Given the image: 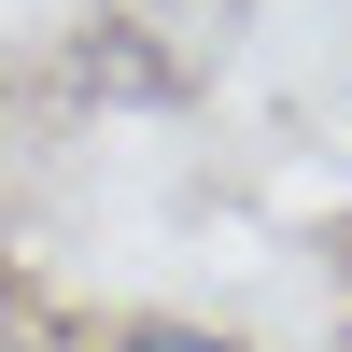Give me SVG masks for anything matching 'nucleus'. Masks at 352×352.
Returning <instances> with one entry per match:
<instances>
[{
	"label": "nucleus",
	"instance_id": "f257e3e1",
	"mask_svg": "<svg viewBox=\"0 0 352 352\" xmlns=\"http://www.w3.org/2000/svg\"><path fill=\"white\" fill-rule=\"evenodd\" d=\"M71 99L85 113H169L184 99V56H169L141 14H99V28H71Z\"/></svg>",
	"mask_w": 352,
	"mask_h": 352
},
{
	"label": "nucleus",
	"instance_id": "7ed1b4c3",
	"mask_svg": "<svg viewBox=\"0 0 352 352\" xmlns=\"http://www.w3.org/2000/svg\"><path fill=\"white\" fill-rule=\"evenodd\" d=\"M0 282H14V197H0Z\"/></svg>",
	"mask_w": 352,
	"mask_h": 352
},
{
	"label": "nucleus",
	"instance_id": "20e7f679",
	"mask_svg": "<svg viewBox=\"0 0 352 352\" xmlns=\"http://www.w3.org/2000/svg\"><path fill=\"white\" fill-rule=\"evenodd\" d=\"M338 268H352V240H338Z\"/></svg>",
	"mask_w": 352,
	"mask_h": 352
},
{
	"label": "nucleus",
	"instance_id": "f03ea898",
	"mask_svg": "<svg viewBox=\"0 0 352 352\" xmlns=\"http://www.w3.org/2000/svg\"><path fill=\"white\" fill-rule=\"evenodd\" d=\"M99 352H254V338L197 324V310H127V324H99Z\"/></svg>",
	"mask_w": 352,
	"mask_h": 352
}]
</instances>
